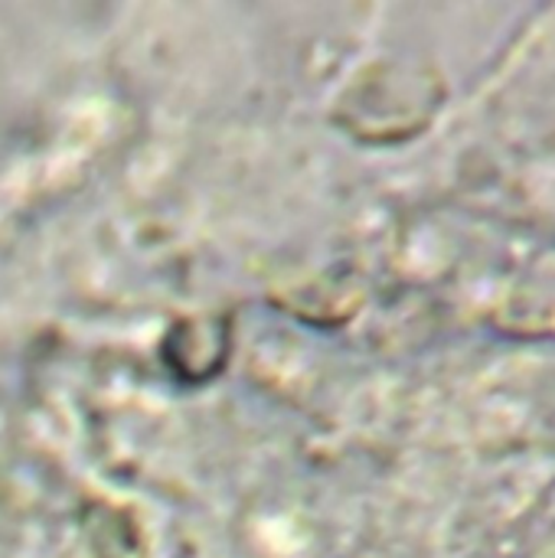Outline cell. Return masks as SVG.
<instances>
[{
  "instance_id": "cell-2",
  "label": "cell",
  "mask_w": 555,
  "mask_h": 558,
  "mask_svg": "<svg viewBox=\"0 0 555 558\" xmlns=\"http://www.w3.org/2000/svg\"><path fill=\"white\" fill-rule=\"evenodd\" d=\"M88 546L95 558H144V543L128 513L95 504L85 513Z\"/></svg>"
},
{
  "instance_id": "cell-1",
  "label": "cell",
  "mask_w": 555,
  "mask_h": 558,
  "mask_svg": "<svg viewBox=\"0 0 555 558\" xmlns=\"http://www.w3.org/2000/svg\"><path fill=\"white\" fill-rule=\"evenodd\" d=\"M229 350V324L226 320H183L170 330L164 353L167 363L183 376V379H206L219 369L222 356Z\"/></svg>"
}]
</instances>
